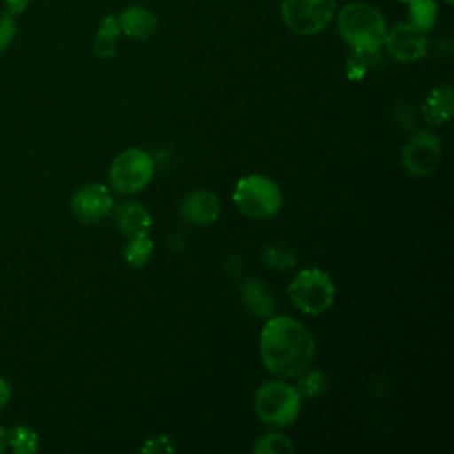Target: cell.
<instances>
[{"label":"cell","instance_id":"cell-27","mask_svg":"<svg viewBox=\"0 0 454 454\" xmlns=\"http://www.w3.org/2000/svg\"><path fill=\"white\" fill-rule=\"evenodd\" d=\"M28 4L30 0H5V11L11 16H16V14H21Z\"/></svg>","mask_w":454,"mask_h":454},{"label":"cell","instance_id":"cell-28","mask_svg":"<svg viewBox=\"0 0 454 454\" xmlns=\"http://www.w3.org/2000/svg\"><path fill=\"white\" fill-rule=\"evenodd\" d=\"M9 399H11V385L4 376H0V410L9 403Z\"/></svg>","mask_w":454,"mask_h":454},{"label":"cell","instance_id":"cell-16","mask_svg":"<svg viewBox=\"0 0 454 454\" xmlns=\"http://www.w3.org/2000/svg\"><path fill=\"white\" fill-rule=\"evenodd\" d=\"M119 35H121V28L117 23V16H114V14L105 16L99 23L96 35H94V43H92L94 53L99 59H112L117 50Z\"/></svg>","mask_w":454,"mask_h":454},{"label":"cell","instance_id":"cell-22","mask_svg":"<svg viewBox=\"0 0 454 454\" xmlns=\"http://www.w3.org/2000/svg\"><path fill=\"white\" fill-rule=\"evenodd\" d=\"M255 454H291L294 452V445L289 436L280 433H266L262 434L252 447Z\"/></svg>","mask_w":454,"mask_h":454},{"label":"cell","instance_id":"cell-9","mask_svg":"<svg viewBox=\"0 0 454 454\" xmlns=\"http://www.w3.org/2000/svg\"><path fill=\"white\" fill-rule=\"evenodd\" d=\"M71 209L82 223H98L114 209L112 190L101 183L85 184L73 195Z\"/></svg>","mask_w":454,"mask_h":454},{"label":"cell","instance_id":"cell-13","mask_svg":"<svg viewBox=\"0 0 454 454\" xmlns=\"http://www.w3.org/2000/svg\"><path fill=\"white\" fill-rule=\"evenodd\" d=\"M117 23H119L121 34H124L131 39H147L158 28L156 14L142 5L126 7L117 16Z\"/></svg>","mask_w":454,"mask_h":454},{"label":"cell","instance_id":"cell-17","mask_svg":"<svg viewBox=\"0 0 454 454\" xmlns=\"http://www.w3.org/2000/svg\"><path fill=\"white\" fill-rule=\"evenodd\" d=\"M408 23L420 32H429L438 18V5L434 0H408Z\"/></svg>","mask_w":454,"mask_h":454},{"label":"cell","instance_id":"cell-14","mask_svg":"<svg viewBox=\"0 0 454 454\" xmlns=\"http://www.w3.org/2000/svg\"><path fill=\"white\" fill-rule=\"evenodd\" d=\"M454 114V90L449 83L436 85L422 103V117L431 126H440L450 121Z\"/></svg>","mask_w":454,"mask_h":454},{"label":"cell","instance_id":"cell-1","mask_svg":"<svg viewBox=\"0 0 454 454\" xmlns=\"http://www.w3.org/2000/svg\"><path fill=\"white\" fill-rule=\"evenodd\" d=\"M259 353L270 374L291 380L310 367L316 342L312 333L298 319L270 316L261 330Z\"/></svg>","mask_w":454,"mask_h":454},{"label":"cell","instance_id":"cell-20","mask_svg":"<svg viewBox=\"0 0 454 454\" xmlns=\"http://www.w3.org/2000/svg\"><path fill=\"white\" fill-rule=\"evenodd\" d=\"M153 250H154V245L149 236H137V238L128 239V243L124 245V250H122V257L129 266L140 268V266L147 264V261L153 255Z\"/></svg>","mask_w":454,"mask_h":454},{"label":"cell","instance_id":"cell-26","mask_svg":"<svg viewBox=\"0 0 454 454\" xmlns=\"http://www.w3.org/2000/svg\"><path fill=\"white\" fill-rule=\"evenodd\" d=\"M142 452L147 454H160V452H174V442L170 436L165 434H158V436H151L145 440V443L140 447Z\"/></svg>","mask_w":454,"mask_h":454},{"label":"cell","instance_id":"cell-31","mask_svg":"<svg viewBox=\"0 0 454 454\" xmlns=\"http://www.w3.org/2000/svg\"><path fill=\"white\" fill-rule=\"evenodd\" d=\"M397 2H403V4H406V2H408V0H397Z\"/></svg>","mask_w":454,"mask_h":454},{"label":"cell","instance_id":"cell-7","mask_svg":"<svg viewBox=\"0 0 454 454\" xmlns=\"http://www.w3.org/2000/svg\"><path fill=\"white\" fill-rule=\"evenodd\" d=\"M335 14V0H284L282 20L298 35L319 34Z\"/></svg>","mask_w":454,"mask_h":454},{"label":"cell","instance_id":"cell-6","mask_svg":"<svg viewBox=\"0 0 454 454\" xmlns=\"http://www.w3.org/2000/svg\"><path fill=\"white\" fill-rule=\"evenodd\" d=\"M154 174L153 156L138 147L124 149L110 165V188L121 195H131L144 190Z\"/></svg>","mask_w":454,"mask_h":454},{"label":"cell","instance_id":"cell-21","mask_svg":"<svg viewBox=\"0 0 454 454\" xmlns=\"http://www.w3.org/2000/svg\"><path fill=\"white\" fill-rule=\"evenodd\" d=\"M262 261L266 266L273 268L275 271H286L294 268L296 257L294 252L284 243H270L262 250Z\"/></svg>","mask_w":454,"mask_h":454},{"label":"cell","instance_id":"cell-4","mask_svg":"<svg viewBox=\"0 0 454 454\" xmlns=\"http://www.w3.org/2000/svg\"><path fill=\"white\" fill-rule=\"evenodd\" d=\"M301 408V395L296 387L284 383L280 380L264 381L259 385L254 395L255 415L270 426L284 427L293 424Z\"/></svg>","mask_w":454,"mask_h":454},{"label":"cell","instance_id":"cell-23","mask_svg":"<svg viewBox=\"0 0 454 454\" xmlns=\"http://www.w3.org/2000/svg\"><path fill=\"white\" fill-rule=\"evenodd\" d=\"M326 387V378L323 374V371L319 369H307L305 372H301L298 376V385L296 390L298 394L303 397H316L319 395Z\"/></svg>","mask_w":454,"mask_h":454},{"label":"cell","instance_id":"cell-29","mask_svg":"<svg viewBox=\"0 0 454 454\" xmlns=\"http://www.w3.org/2000/svg\"><path fill=\"white\" fill-rule=\"evenodd\" d=\"M7 447V431L0 426V454L5 450Z\"/></svg>","mask_w":454,"mask_h":454},{"label":"cell","instance_id":"cell-12","mask_svg":"<svg viewBox=\"0 0 454 454\" xmlns=\"http://www.w3.org/2000/svg\"><path fill=\"white\" fill-rule=\"evenodd\" d=\"M114 222L117 231L124 238H137V236H149L153 227V216L149 209L137 202L126 200L114 209Z\"/></svg>","mask_w":454,"mask_h":454},{"label":"cell","instance_id":"cell-11","mask_svg":"<svg viewBox=\"0 0 454 454\" xmlns=\"http://www.w3.org/2000/svg\"><path fill=\"white\" fill-rule=\"evenodd\" d=\"M179 213L188 223L204 227L216 222L220 215V200L216 193L209 190H193L183 197Z\"/></svg>","mask_w":454,"mask_h":454},{"label":"cell","instance_id":"cell-30","mask_svg":"<svg viewBox=\"0 0 454 454\" xmlns=\"http://www.w3.org/2000/svg\"><path fill=\"white\" fill-rule=\"evenodd\" d=\"M442 2H445V4H452L454 0H442Z\"/></svg>","mask_w":454,"mask_h":454},{"label":"cell","instance_id":"cell-3","mask_svg":"<svg viewBox=\"0 0 454 454\" xmlns=\"http://www.w3.org/2000/svg\"><path fill=\"white\" fill-rule=\"evenodd\" d=\"M232 200L243 216L252 220H268L280 211L284 195L271 177L248 174L236 183Z\"/></svg>","mask_w":454,"mask_h":454},{"label":"cell","instance_id":"cell-19","mask_svg":"<svg viewBox=\"0 0 454 454\" xmlns=\"http://www.w3.org/2000/svg\"><path fill=\"white\" fill-rule=\"evenodd\" d=\"M7 443L16 454H32L39 449V434L21 424L7 429Z\"/></svg>","mask_w":454,"mask_h":454},{"label":"cell","instance_id":"cell-8","mask_svg":"<svg viewBox=\"0 0 454 454\" xmlns=\"http://www.w3.org/2000/svg\"><path fill=\"white\" fill-rule=\"evenodd\" d=\"M442 140L431 131H413L401 151L404 170L413 177L429 176L442 161Z\"/></svg>","mask_w":454,"mask_h":454},{"label":"cell","instance_id":"cell-25","mask_svg":"<svg viewBox=\"0 0 454 454\" xmlns=\"http://www.w3.org/2000/svg\"><path fill=\"white\" fill-rule=\"evenodd\" d=\"M18 32L14 16H11L5 9L0 11V53L12 43L14 35Z\"/></svg>","mask_w":454,"mask_h":454},{"label":"cell","instance_id":"cell-5","mask_svg":"<svg viewBox=\"0 0 454 454\" xmlns=\"http://www.w3.org/2000/svg\"><path fill=\"white\" fill-rule=\"evenodd\" d=\"M287 296L303 314L319 316L332 307L335 300V286L330 275L323 270L305 268L291 278Z\"/></svg>","mask_w":454,"mask_h":454},{"label":"cell","instance_id":"cell-18","mask_svg":"<svg viewBox=\"0 0 454 454\" xmlns=\"http://www.w3.org/2000/svg\"><path fill=\"white\" fill-rule=\"evenodd\" d=\"M380 62V51L353 50L346 59V76L349 80H362Z\"/></svg>","mask_w":454,"mask_h":454},{"label":"cell","instance_id":"cell-10","mask_svg":"<svg viewBox=\"0 0 454 454\" xmlns=\"http://www.w3.org/2000/svg\"><path fill=\"white\" fill-rule=\"evenodd\" d=\"M385 46L395 62L408 64L422 59L427 53V37L426 32H420L408 21L397 23L387 30Z\"/></svg>","mask_w":454,"mask_h":454},{"label":"cell","instance_id":"cell-2","mask_svg":"<svg viewBox=\"0 0 454 454\" xmlns=\"http://www.w3.org/2000/svg\"><path fill=\"white\" fill-rule=\"evenodd\" d=\"M337 30L351 50L380 51L387 37V21L383 14L364 2H353L337 14Z\"/></svg>","mask_w":454,"mask_h":454},{"label":"cell","instance_id":"cell-24","mask_svg":"<svg viewBox=\"0 0 454 454\" xmlns=\"http://www.w3.org/2000/svg\"><path fill=\"white\" fill-rule=\"evenodd\" d=\"M392 115H394L395 124L401 126V129H404V131H417L419 117H417V112H415L413 105H410L408 101L399 99V101L394 105Z\"/></svg>","mask_w":454,"mask_h":454},{"label":"cell","instance_id":"cell-15","mask_svg":"<svg viewBox=\"0 0 454 454\" xmlns=\"http://www.w3.org/2000/svg\"><path fill=\"white\" fill-rule=\"evenodd\" d=\"M241 301L257 317H270L275 312V298L259 278H248L243 282Z\"/></svg>","mask_w":454,"mask_h":454}]
</instances>
